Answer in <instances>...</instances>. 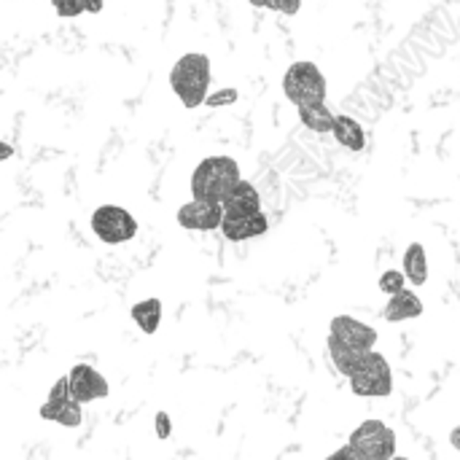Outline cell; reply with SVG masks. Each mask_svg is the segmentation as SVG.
<instances>
[{
    "label": "cell",
    "instance_id": "5bb4252c",
    "mask_svg": "<svg viewBox=\"0 0 460 460\" xmlns=\"http://www.w3.org/2000/svg\"><path fill=\"white\" fill-rule=\"evenodd\" d=\"M332 135H334V140H337L342 148H348V151H364V148H367V132H364V127H361L353 116L337 113Z\"/></svg>",
    "mask_w": 460,
    "mask_h": 460
},
{
    "label": "cell",
    "instance_id": "ffe728a7",
    "mask_svg": "<svg viewBox=\"0 0 460 460\" xmlns=\"http://www.w3.org/2000/svg\"><path fill=\"white\" fill-rule=\"evenodd\" d=\"M237 97H240V92L237 89H218V92H208V97H205V105L208 108H224V105H234L237 102Z\"/></svg>",
    "mask_w": 460,
    "mask_h": 460
},
{
    "label": "cell",
    "instance_id": "7c38bea8",
    "mask_svg": "<svg viewBox=\"0 0 460 460\" xmlns=\"http://www.w3.org/2000/svg\"><path fill=\"white\" fill-rule=\"evenodd\" d=\"M420 315H423V302L407 286L402 291L391 294V299H388V305L383 310V318L388 323H402V321H412V318H420Z\"/></svg>",
    "mask_w": 460,
    "mask_h": 460
},
{
    "label": "cell",
    "instance_id": "2e32d148",
    "mask_svg": "<svg viewBox=\"0 0 460 460\" xmlns=\"http://www.w3.org/2000/svg\"><path fill=\"white\" fill-rule=\"evenodd\" d=\"M402 267H404V275L407 280L420 288L429 283V256H426V248L420 243H412L407 251H404V259H402Z\"/></svg>",
    "mask_w": 460,
    "mask_h": 460
},
{
    "label": "cell",
    "instance_id": "e0dca14e",
    "mask_svg": "<svg viewBox=\"0 0 460 460\" xmlns=\"http://www.w3.org/2000/svg\"><path fill=\"white\" fill-rule=\"evenodd\" d=\"M367 353H369V350H358V348H350V345L337 342L334 337H329V356H332V364H334L337 372L345 375V377H350V375L361 367V361H364Z\"/></svg>",
    "mask_w": 460,
    "mask_h": 460
},
{
    "label": "cell",
    "instance_id": "d4e9b609",
    "mask_svg": "<svg viewBox=\"0 0 460 460\" xmlns=\"http://www.w3.org/2000/svg\"><path fill=\"white\" fill-rule=\"evenodd\" d=\"M102 5H105V0H84V8H86L89 13H100Z\"/></svg>",
    "mask_w": 460,
    "mask_h": 460
},
{
    "label": "cell",
    "instance_id": "cb8c5ba5",
    "mask_svg": "<svg viewBox=\"0 0 460 460\" xmlns=\"http://www.w3.org/2000/svg\"><path fill=\"white\" fill-rule=\"evenodd\" d=\"M49 399H73V396H70V383H67V375H65V377H59V380L51 385V391H49Z\"/></svg>",
    "mask_w": 460,
    "mask_h": 460
},
{
    "label": "cell",
    "instance_id": "7402d4cb",
    "mask_svg": "<svg viewBox=\"0 0 460 460\" xmlns=\"http://www.w3.org/2000/svg\"><path fill=\"white\" fill-rule=\"evenodd\" d=\"M267 8H272L278 13H286V16H294V13H299L302 0H267Z\"/></svg>",
    "mask_w": 460,
    "mask_h": 460
},
{
    "label": "cell",
    "instance_id": "83f0119b",
    "mask_svg": "<svg viewBox=\"0 0 460 460\" xmlns=\"http://www.w3.org/2000/svg\"><path fill=\"white\" fill-rule=\"evenodd\" d=\"M450 445H453V447L460 453V426H456V429L450 431Z\"/></svg>",
    "mask_w": 460,
    "mask_h": 460
},
{
    "label": "cell",
    "instance_id": "8fae6325",
    "mask_svg": "<svg viewBox=\"0 0 460 460\" xmlns=\"http://www.w3.org/2000/svg\"><path fill=\"white\" fill-rule=\"evenodd\" d=\"M224 205V216H251V213H259L261 210V197L256 191V186L251 181H237L229 194L221 199Z\"/></svg>",
    "mask_w": 460,
    "mask_h": 460
},
{
    "label": "cell",
    "instance_id": "7a4b0ae2",
    "mask_svg": "<svg viewBox=\"0 0 460 460\" xmlns=\"http://www.w3.org/2000/svg\"><path fill=\"white\" fill-rule=\"evenodd\" d=\"M240 181V164L232 156H208L191 172V197L221 202Z\"/></svg>",
    "mask_w": 460,
    "mask_h": 460
},
{
    "label": "cell",
    "instance_id": "9c48e42d",
    "mask_svg": "<svg viewBox=\"0 0 460 460\" xmlns=\"http://www.w3.org/2000/svg\"><path fill=\"white\" fill-rule=\"evenodd\" d=\"M67 383H70V396L78 402V404H89V402H97V399H105L108 396V383L105 377L86 367V364H75L67 375Z\"/></svg>",
    "mask_w": 460,
    "mask_h": 460
},
{
    "label": "cell",
    "instance_id": "3957f363",
    "mask_svg": "<svg viewBox=\"0 0 460 460\" xmlns=\"http://www.w3.org/2000/svg\"><path fill=\"white\" fill-rule=\"evenodd\" d=\"M326 92H329L326 75L310 59L291 62L288 70L283 73V94L296 108L299 105H310V102H323L326 100Z\"/></svg>",
    "mask_w": 460,
    "mask_h": 460
},
{
    "label": "cell",
    "instance_id": "d6986e66",
    "mask_svg": "<svg viewBox=\"0 0 460 460\" xmlns=\"http://www.w3.org/2000/svg\"><path fill=\"white\" fill-rule=\"evenodd\" d=\"M377 286H380L383 294L391 296V294H396V291H402V288L407 286V275H404V270H385V272L380 275Z\"/></svg>",
    "mask_w": 460,
    "mask_h": 460
},
{
    "label": "cell",
    "instance_id": "484cf974",
    "mask_svg": "<svg viewBox=\"0 0 460 460\" xmlns=\"http://www.w3.org/2000/svg\"><path fill=\"white\" fill-rule=\"evenodd\" d=\"M11 156H13V146H8L5 140H0V162H5Z\"/></svg>",
    "mask_w": 460,
    "mask_h": 460
},
{
    "label": "cell",
    "instance_id": "ac0fdd59",
    "mask_svg": "<svg viewBox=\"0 0 460 460\" xmlns=\"http://www.w3.org/2000/svg\"><path fill=\"white\" fill-rule=\"evenodd\" d=\"M129 315L143 334H156V329L162 323V302L159 299H143L129 310Z\"/></svg>",
    "mask_w": 460,
    "mask_h": 460
},
{
    "label": "cell",
    "instance_id": "9a60e30c",
    "mask_svg": "<svg viewBox=\"0 0 460 460\" xmlns=\"http://www.w3.org/2000/svg\"><path fill=\"white\" fill-rule=\"evenodd\" d=\"M299 121L310 129V132H318V135H329L334 129V119L337 113H332V108L323 102H310V105H299Z\"/></svg>",
    "mask_w": 460,
    "mask_h": 460
},
{
    "label": "cell",
    "instance_id": "4fadbf2b",
    "mask_svg": "<svg viewBox=\"0 0 460 460\" xmlns=\"http://www.w3.org/2000/svg\"><path fill=\"white\" fill-rule=\"evenodd\" d=\"M81 407L84 404H78L75 399H49L40 407V418L67 426V429H75V426H81Z\"/></svg>",
    "mask_w": 460,
    "mask_h": 460
},
{
    "label": "cell",
    "instance_id": "4316f807",
    "mask_svg": "<svg viewBox=\"0 0 460 460\" xmlns=\"http://www.w3.org/2000/svg\"><path fill=\"white\" fill-rule=\"evenodd\" d=\"M332 458H353V460H358V458H356V450H353L350 445H348V447H342V450H337V453H334Z\"/></svg>",
    "mask_w": 460,
    "mask_h": 460
},
{
    "label": "cell",
    "instance_id": "44dd1931",
    "mask_svg": "<svg viewBox=\"0 0 460 460\" xmlns=\"http://www.w3.org/2000/svg\"><path fill=\"white\" fill-rule=\"evenodd\" d=\"M51 5H54V11H57L59 16H65V19L78 16V13L86 11V8H84V0H51Z\"/></svg>",
    "mask_w": 460,
    "mask_h": 460
},
{
    "label": "cell",
    "instance_id": "6da1fadb",
    "mask_svg": "<svg viewBox=\"0 0 460 460\" xmlns=\"http://www.w3.org/2000/svg\"><path fill=\"white\" fill-rule=\"evenodd\" d=\"M210 59L199 51L183 54L172 70H170V86L178 94V100L183 102V108H199L205 105V97L210 92Z\"/></svg>",
    "mask_w": 460,
    "mask_h": 460
},
{
    "label": "cell",
    "instance_id": "f1b7e54d",
    "mask_svg": "<svg viewBox=\"0 0 460 460\" xmlns=\"http://www.w3.org/2000/svg\"><path fill=\"white\" fill-rule=\"evenodd\" d=\"M251 5H256V8H267V0H248Z\"/></svg>",
    "mask_w": 460,
    "mask_h": 460
},
{
    "label": "cell",
    "instance_id": "8992f818",
    "mask_svg": "<svg viewBox=\"0 0 460 460\" xmlns=\"http://www.w3.org/2000/svg\"><path fill=\"white\" fill-rule=\"evenodd\" d=\"M92 232L105 245H121L137 234V221L119 205H102L92 213Z\"/></svg>",
    "mask_w": 460,
    "mask_h": 460
},
{
    "label": "cell",
    "instance_id": "52a82bcc",
    "mask_svg": "<svg viewBox=\"0 0 460 460\" xmlns=\"http://www.w3.org/2000/svg\"><path fill=\"white\" fill-rule=\"evenodd\" d=\"M224 205L213 199H191L178 210V224L191 232H213L221 229Z\"/></svg>",
    "mask_w": 460,
    "mask_h": 460
},
{
    "label": "cell",
    "instance_id": "5b68a950",
    "mask_svg": "<svg viewBox=\"0 0 460 460\" xmlns=\"http://www.w3.org/2000/svg\"><path fill=\"white\" fill-rule=\"evenodd\" d=\"M348 445L358 460H388L396 456V431L383 420H367L350 434Z\"/></svg>",
    "mask_w": 460,
    "mask_h": 460
},
{
    "label": "cell",
    "instance_id": "277c9868",
    "mask_svg": "<svg viewBox=\"0 0 460 460\" xmlns=\"http://www.w3.org/2000/svg\"><path fill=\"white\" fill-rule=\"evenodd\" d=\"M350 391L361 399H385L394 394V372L383 353L369 350L361 367L348 377Z\"/></svg>",
    "mask_w": 460,
    "mask_h": 460
},
{
    "label": "cell",
    "instance_id": "30bf717a",
    "mask_svg": "<svg viewBox=\"0 0 460 460\" xmlns=\"http://www.w3.org/2000/svg\"><path fill=\"white\" fill-rule=\"evenodd\" d=\"M267 229H270V221L261 210L251 213V216H224V221H221V232L232 243H245V240L261 237V234H267Z\"/></svg>",
    "mask_w": 460,
    "mask_h": 460
},
{
    "label": "cell",
    "instance_id": "ba28073f",
    "mask_svg": "<svg viewBox=\"0 0 460 460\" xmlns=\"http://www.w3.org/2000/svg\"><path fill=\"white\" fill-rule=\"evenodd\" d=\"M329 337H334L337 342H345L350 348H358V350H375V345H377V332L353 315H337L329 326Z\"/></svg>",
    "mask_w": 460,
    "mask_h": 460
},
{
    "label": "cell",
    "instance_id": "603a6c76",
    "mask_svg": "<svg viewBox=\"0 0 460 460\" xmlns=\"http://www.w3.org/2000/svg\"><path fill=\"white\" fill-rule=\"evenodd\" d=\"M154 426H156V437H159V439H170V434H172V420H170L167 412H156Z\"/></svg>",
    "mask_w": 460,
    "mask_h": 460
}]
</instances>
